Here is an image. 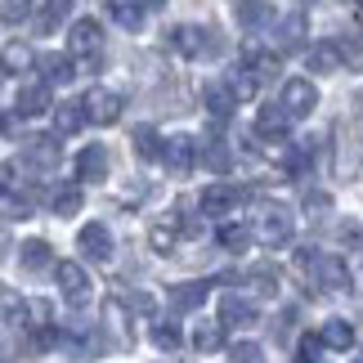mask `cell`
<instances>
[{"label":"cell","mask_w":363,"mask_h":363,"mask_svg":"<svg viewBox=\"0 0 363 363\" xmlns=\"http://www.w3.org/2000/svg\"><path fill=\"white\" fill-rule=\"evenodd\" d=\"M50 274H54V283H59V291H63L67 301H86L90 296V274L81 269L77 260H54Z\"/></svg>","instance_id":"obj_3"},{"label":"cell","mask_w":363,"mask_h":363,"mask_svg":"<svg viewBox=\"0 0 363 363\" xmlns=\"http://www.w3.org/2000/svg\"><path fill=\"white\" fill-rule=\"evenodd\" d=\"M171 305L175 310H202V301H206V283H175L171 291Z\"/></svg>","instance_id":"obj_20"},{"label":"cell","mask_w":363,"mask_h":363,"mask_svg":"<svg viewBox=\"0 0 363 363\" xmlns=\"http://www.w3.org/2000/svg\"><path fill=\"white\" fill-rule=\"evenodd\" d=\"M77 179L81 184H104L108 179V148L104 144H90L77 152Z\"/></svg>","instance_id":"obj_7"},{"label":"cell","mask_w":363,"mask_h":363,"mask_svg":"<svg viewBox=\"0 0 363 363\" xmlns=\"http://www.w3.org/2000/svg\"><path fill=\"white\" fill-rule=\"evenodd\" d=\"M175 229H179V216H171V220H157V225L148 229V242H152V251H171V247H175Z\"/></svg>","instance_id":"obj_27"},{"label":"cell","mask_w":363,"mask_h":363,"mask_svg":"<svg viewBox=\"0 0 363 363\" xmlns=\"http://www.w3.org/2000/svg\"><path fill=\"white\" fill-rule=\"evenodd\" d=\"M341 63L345 59H341V45H337V40H314V45L305 50V67H310L314 77H332Z\"/></svg>","instance_id":"obj_8"},{"label":"cell","mask_w":363,"mask_h":363,"mask_svg":"<svg viewBox=\"0 0 363 363\" xmlns=\"http://www.w3.org/2000/svg\"><path fill=\"white\" fill-rule=\"evenodd\" d=\"M318 350H323V341H318V337H301L296 359H301V363H314V359H318Z\"/></svg>","instance_id":"obj_41"},{"label":"cell","mask_w":363,"mask_h":363,"mask_svg":"<svg viewBox=\"0 0 363 363\" xmlns=\"http://www.w3.org/2000/svg\"><path fill=\"white\" fill-rule=\"evenodd\" d=\"M81 125H86L81 104H59V113H54V135H77Z\"/></svg>","instance_id":"obj_24"},{"label":"cell","mask_w":363,"mask_h":363,"mask_svg":"<svg viewBox=\"0 0 363 363\" xmlns=\"http://www.w3.org/2000/svg\"><path fill=\"white\" fill-rule=\"evenodd\" d=\"M81 113H86V121H94V125H113L125 113V99L117 90H108V86H94L86 99H81Z\"/></svg>","instance_id":"obj_1"},{"label":"cell","mask_w":363,"mask_h":363,"mask_svg":"<svg viewBox=\"0 0 363 363\" xmlns=\"http://www.w3.org/2000/svg\"><path fill=\"white\" fill-rule=\"evenodd\" d=\"M40 77L54 81V86H63V81H72V59H63V54H45V59H36Z\"/></svg>","instance_id":"obj_23"},{"label":"cell","mask_w":363,"mask_h":363,"mask_svg":"<svg viewBox=\"0 0 363 363\" xmlns=\"http://www.w3.org/2000/svg\"><path fill=\"white\" fill-rule=\"evenodd\" d=\"M256 238H260L264 247H287V242H291V211H287V206H269V211L260 216Z\"/></svg>","instance_id":"obj_5"},{"label":"cell","mask_w":363,"mask_h":363,"mask_svg":"<svg viewBox=\"0 0 363 363\" xmlns=\"http://www.w3.org/2000/svg\"><path fill=\"white\" fill-rule=\"evenodd\" d=\"M99 45H104V27L94 18H77L72 32H67V50L81 54V59H90V54H99Z\"/></svg>","instance_id":"obj_6"},{"label":"cell","mask_w":363,"mask_h":363,"mask_svg":"<svg viewBox=\"0 0 363 363\" xmlns=\"http://www.w3.org/2000/svg\"><path fill=\"white\" fill-rule=\"evenodd\" d=\"M130 144H135V152H139L144 162L162 157V135L152 130V125H135V130H130Z\"/></svg>","instance_id":"obj_22"},{"label":"cell","mask_w":363,"mask_h":363,"mask_svg":"<svg viewBox=\"0 0 363 363\" xmlns=\"http://www.w3.org/2000/svg\"><path fill=\"white\" fill-rule=\"evenodd\" d=\"M67 13H72V0H45V5H40V13H36V27L40 32H54V27H59Z\"/></svg>","instance_id":"obj_25"},{"label":"cell","mask_w":363,"mask_h":363,"mask_svg":"<svg viewBox=\"0 0 363 363\" xmlns=\"http://www.w3.org/2000/svg\"><path fill=\"white\" fill-rule=\"evenodd\" d=\"M301 36H305V18H301V13H287V18H283V45H296Z\"/></svg>","instance_id":"obj_39"},{"label":"cell","mask_w":363,"mask_h":363,"mask_svg":"<svg viewBox=\"0 0 363 363\" xmlns=\"http://www.w3.org/2000/svg\"><path fill=\"white\" fill-rule=\"evenodd\" d=\"M251 323H260V310L251 301H238V296L220 301V328H251Z\"/></svg>","instance_id":"obj_11"},{"label":"cell","mask_w":363,"mask_h":363,"mask_svg":"<svg viewBox=\"0 0 363 363\" xmlns=\"http://www.w3.org/2000/svg\"><path fill=\"white\" fill-rule=\"evenodd\" d=\"M108 13H113V23H121L125 32H139V27H144V5H139V0H108Z\"/></svg>","instance_id":"obj_19"},{"label":"cell","mask_w":363,"mask_h":363,"mask_svg":"<svg viewBox=\"0 0 363 363\" xmlns=\"http://www.w3.org/2000/svg\"><path fill=\"white\" fill-rule=\"evenodd\" d=\"M251 238H256L251 229H242V225H229L225 233H220V247H225V251H233V256H242V251L251 247Z\"/></svg>","instance_id":"obj_33"},{"label":"cell","mask_w":363,"mask_h":363,"mask_svg":"<svg viewBox=\"0 0 363 363\" xmlns=\"http://www.w3.org/2000/svg\"><path fill=\"white\" fill-rule=\"evenodd\" d=\"M314 108H318V90H314L310 77L283 81V113H287V117H310Z\"/></svg>","instance_id":"obj_2"},{"label":"cell","mask_w":363,"mask_h":363,"mask_svg":"<svg viewBox=\"0 0 363 363\" xmlns=\"http://www.w3.org/2000/svg\"><path fill=\"white\" fill-rule=\"evenodd\" d=\"M202 104H206V113H211V117H220V121L238 113V99H233V90L225 86V81H211V86L202 90Z\"/></svg>","instance_id":"obj_14"},{"label":"cell","mask_w":363,"mask_h":363,"mask_svg":"<svg viewBox=\"0 0 363 363\" xmlns=\"http://www.w3.org/2000/svg\"><path fill=\"white\" fill-rule=\"evenodd\" d=\"M233 206H238V189L233 184H211V189H202V198H198V211L202 216H229Z\"/></svg>","instance_id":"obj_10"},{"label":"cell","mask_w":363,"mask_h":363,"mask_svg":"<svg viewBox=\"0 0 363 363\" xmlns=\"http://www.w3.org/2000/svg\"><path fill=\"white\" fill-rule=\"evenodd\" d=\"M32 63L36 59H32V50H27V45H5V54H0V67H5V72H27Z\"/></svg>","instance_id":"obj_31"},{"label":"cell","mask_w":363,"mask_h":363,"mask_svg":"<svg viewBox=\"0 0 363 363\" xmlns=\"http://www.w3.org/2000/svg\"><path fill=\"white\" fill-rule=\"evenodd\" d=\"M0 305H5V323H9V328H23V323H27V305L13 296V291L0 287Z\"/></svg>","instance_id":"obj_35"},{"label":"cell","mask_w":363,"mask_h":363,"mask_svg":"<svg viewBox=\"0 0 363 363\" xmlns=\"http://www.w3.org/2000/svg\"><path fill=\"white\" fill-rule=\"evenodd\" d=\"M18 260H23L27 274H45V269H54V247L45 238H23Z\"/></svg>","instance_id":"obj_12"},{"label":"cell","mask_w":363,"mask_h":363,"mask_svg":"<svg viewBox=\"0 0 363 363\" xmlns=\"http://www.w3.org/2000/svg\"><path fill=\"white\" fill-rule=\"evenodd\" d=\"M233 18H238V27H247V32H260V27L274 23V9L264 5V0H238Z\"/></svg>","instance_id":"obj_16"},{"label":"cell","mask_w":363,"mask_h":363,"mask_svg":"<svg viewBox=\"0 0 363 363\" xmlns=\"http://www.w3.org/2000/svg\"><path fill=\"white\" fill-rule=\"evenodd\" d=\"M229 90H233V99H238V104H242V99H256V90H260V77H251L247 67H238V72L229 77Z\"/></svg>","instance_id":"obj_32"},{"label":"cell","mask_w":363,"mask_h":363,"mask_svg":"<svg viewBox=\"0 0 363 363\" xmlns=\"http://www.w3.org/2000/svg\"><path fill=\"white\" fill-rule=\"evenodd\" d=\"M251 287H256L260 296H274V291H278V274L269 269V264H260V269H251Z\"/></svg>","instance_id":"obj_36"},{"label":"cell","mask_w":363,"mask_h":363,"mask_svg":"<svg viewBox=\"0 0 363 363\" xmlns=\"http://www.w3.org/2000/svg\"><path fill=\"white\" fill-rule=\"evenodd\" d=\"M229 363H269V359H264V345H256V341H233Z\"/></svg>","instance_id":"obj_34"},{"label":"cell","mask_w":363,"mask_h":363,"mask_svg":"<svg viewBox=\"0 0 363 363\" xmlns=\"http://www.w3.org/2000/svg\"><path fill=\"white\" fill-rule=\"evenodd\" d=\"M152 345H157V350H175L179 345V323L175 318H157V323H152Z\"/></svg>","instance_id":"obj_30"},{"label":"cell","mask_w":363,"mask_h":363,"mask_svg":"<svg viewBox=\"0 0 363 363\" xmlns=\"http://www.w3.org/2000/svg\"><path fill=\"white\" fill-rule=\"evenodd\" d=\"M0 18H5V23H23L27 18V0H0Z\"/></svg>","instance_id":"obj_40"},{"label":"cell","mask_w":363,"mask_h":363,"mask_svg":"<svg viewBox=\"0 0 363 363\" xmlns=\"http://www.w3.org/2000/svg\"><path fill=\"white\" fill-rule=\"evenodd\" d=\"M54 216H77L81 211V189L77 184H63V189H54Z\"/></svg>","instance_id":"obj_29"},{"label":"cell","mask_w":363,"mask_h":363,"mask_svg":"<svg viewBox=\"0 0 363 363\" xmlns=\"http://www.w3.org/2000/svg\"><path fill=\"white\" fill-rule=\"evenodd\" d=\"M27 162L32 166H54L59 162V139H32V144H27Z\"/></svg>","instance_id":"obj_28"},{"label":"cell","mask_w":363,"mask_h":363,"mask_svg":"<svg viewBox=\"0 0 363 363\" xmlns=\"http://www.w3.org/2000/svg\"><path fill=\"white\" fill-rule=\"evenodd\" d=\"M139 5H144V9H162L166 0H139Z\"/></svg>","instance_id":"obj_42"},{"label":"cell","mask_w":363,"mask_h":363,"mask_svg":"<svg viewBox=\"0 0 363 363\" xmlns=\"http://www.w3.org/2000/svg\"><path fill=\"white\" fill-rule=\"evenodd\" d=\"M220 345H225V328L220 323H198L193 328V350L211 354V350H220Z\"/></svg>","instance_id":"obj_26"},{"label":"cell","mask_w":363,"mask_h":363,"mask_svg":"<svg viewBox=\"0 0 363 363\" xmlns=\"http://www.w3.org/2000/svg\"><path fill=\"white\" fill-rule=\"evenodd\" d=\"M162 162L171 166V171H193L198 166V139L193 135H171V139H162Z\"/></svg>","instance_id":"obj_4"},{"label":"cell","mask_w":363,"mask_h":363,"mask_svg":"<svg viewBox=\"0 0 363 363\" xmlns=\"http://www.w3.org/2000/svg\"><path fill=\"white\" fill-rule=\"evenodd\" d=\"M171 45L184 54V59H202V54L211 50V36H206L202 27H175V32H171Z\"/></svg>","instance_id":"obj_13"},{"label":"cell","mask_w":363,"mask_h":363,"mask_svg":"<svg viewBox=\"0 0 363 363\" xmlns=\"http://www.w3.org/2000/svg\"><path fill=\"white\" fill-rule=\"evenodd\" d=\"M0 216L23 220V216H32V206H27V198H18V193H0Z\"/></svg>","instance_id":"obj_38"},{"label":"cell","mask_w":363,"mask_h":363,"mask_svg":"<svg viewBox=\"0 0 363 363\" xmlns=\"http://www.w3.org/2000/svg\"><path fill=\"white\" fill-rule=\"evenodd\" d=\"M287 113H283V108H278V113H274V108H264V113L256 117V135L260 139H274V144H278V139H287Z\"/></svg>","instance_id":"obj_21"},{"label":"cell","mask_w":363,"mask_h":363,"mask_svg":"<svg viewBox=\"0 0 363 363\" xmlns=\"http://www.w3.org/2000/svg\"><path fill=\"white\" fill-rule=\"evenodd\" d=\"M318 341H323V350H337V354H345V350H354V341H359V332L345 323V318H332V323L318 332Z\"/></svg>","instance_id":"obj_15"},{"label":"cell","mask_w":363,"mask_h":363,"mask_svg":"<svg viewBox=\"0 0 363 363\" xmlns=\"http://www.w3.org/2000/svg\"><path fill=\"white\" fill-rule=\"evenodd\" d=\"M202 162L211 166V171H229V166H233V157H229L225 144H206V148H202Z\"/></svg>","instance_id":"obj_37"},{"label":"cell","mask_w":363,"mask_h":363,"mask_svg":"<svg viewBox=\"0 0 363 363\" xmlns=\"http://www.w3.org/2000/svg\"><path fill=\"white\" fill-rule=\"evenodd\" d=\"M0 256H5V233H0Z\"/></svg>","instance_id":"obj_43"},{"label":"cell","mask_w":363,"mask_h":363,"mask_svg":"<svg viewBox=\"0 0 363 363\" xmlns=\"http://www.w3.org/2000/svg\"><path fill=\"white\" fill-rule=\"evenodd\" d=\"M13 108H18V117H40V113H50V86H23L18 99H13Z\"/></svg>","instance_id":"obj_18"},{"label":"cell","mask_w":363,"mask_h":363,"mask_svg":"<svg viewBox=\"0 0 363 363\" xmlns=\"http://www.w3.org/2000/svg\"><path fill=\"white\" fill-rule=\"evenodd\" d=\"M77 247L86 260H108L113 256V233H108V225H86L77 233Z\"/></svg>","instance_id":"obj_9"},{"label":"cell","mask_w":363,"mask_h":363,"mask_svg":"<svg viewBox=\"0 0 363 363\" xmlns=\"http://www.w3.org/2000/svg\"><path fill=\"white\" fill-rule=\"evenodd\" d=\"M314 269H318V287H328V291H341L350 283V269L337 256H314Z\"/></svg>","instance_id":"obj_17"}]
</instances>
